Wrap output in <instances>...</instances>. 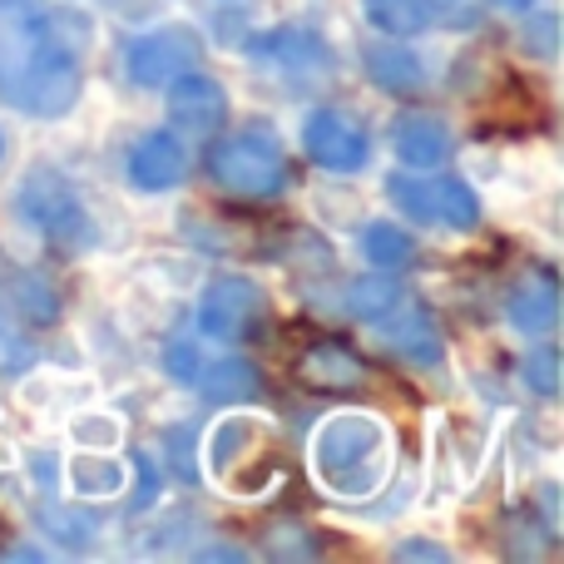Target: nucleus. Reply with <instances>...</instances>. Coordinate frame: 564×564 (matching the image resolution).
Instances as JSON below:
<instances>
[{
    "label": "nucleus",
    "mask_w": 564,
    "mask_h": 564,
    "mask_svg": "<svg viewBox=\"0 0 564 564\" xmlns=\"http://www.w3.org/2000/svg\"><path fill=\"white\" fill-rule=\"evenodd\" d=\"M194 387L208 401H253L263 391V381H258V367H248V361H214V367L194 371Z\"/></svg>",
    "instance_id": "obj_20"
},
{
    "label": "nucleus",
    "mask_w": 564,
    "mask_h": 564,
    "mask_svg": "<svg viewBox=\"0 0 564 564\" xmlns=\"http://www.w3.org/2000/svg\"><path fill=\"white\" fill-rule=\"evenodd\" d=\"M506 317H510V327H516L520 337H545V332L555 327V317H560L555 278H550V273H525L516 288H510Z\"/></svg>",
    "instance_id": "obj_13"
},
{
    "label": "nucleus",
    "mask_w": 564,
    "mask_h": 564,
    "mask_svg": "<svg viewBox=\"0 0 564 564\" xmlns=\"http://www.w3.org/2000/svg\"><path fill=\"white\" fill-rule=\"evenodd\" d=\"M204 59V40L194 35L188 25H164V30H149V35L129 40L124 45V69L134 85H149V89H164L174 85L178 75Z\"/></svg>",
    "instance_id": "obj_7"
},
{
    "label": "nucleus",
    "mask_w": 564,
    "mask_h": 564,
    "mask_svg": "<svg viewBox=\"0 0 564 564\" xmlns=\"http://www.w3.org/2000/svg\"><path fill=\"white\" fill-rule=\"evenodd\" d=\"M312 476L337 500H371L391 476V431L377 411H332L312 431Z\"/></svg>",
    "instance_id": "obj_2"
},
{
    "label": "nucleus",
    "mask_w": 564,
    "mask_h": 564,
    "mask_svg": "<svg viewBox=\"0 0 564 564\" xmlns=\"http://www.w3.org/2000/svg\"><path fill=\"white\" fill-rule=\"evenodd\" d=\"M341 302H347L351 317H361V322H381V317H391V312H397L401 288H397L391 278H357V282H347Z\"/></svg>",
    "instance_id": "obj_21"
},
{
    "label": "nucleus",
    "mask_w": 564,
    "mask_h": 564,
    "mask_svg": "<svg viewBox=\"0 0 564 564\" xmlns=\"http://www.w3.org/2000/svg\"><path fill=\"white\" fill-rule=\"evenodd\" d=\"M6 307L15 312V317H25V322H55V317H59L55 292H50L40 278H30V273L15 278V288H10V302H6Z\"/></svg>",
    "instance_id": "obj_23"
},
{
    "label": "nucleus",
    "mask_w": 564,
    "mask_h": 564,
    "mask_svg": "<svg viewBox=\"0 0 564 564\" xmlns=\"http://www.w3.org/2000/svg\"><path fill=\"white\" fill-rule=\"evenodd\" d=\"M391 149H397V159L406 169H436L451 159V134L431 115H401L391 124Z\"/></svg>",
    "instance_id": "obj_14"
},
{
    "label": "nucleus",
    "mask_w": 564,
    "mask_h": 564,
    "mask_svg": "<svg viewBox=\"0 0 564 564\" xmlns=\"http://www.w3.org/2000/svg\"><path fill=\"white\" fill-rule=\"evenodd\" d=\"M208 178L218 188L238 198H273L288 188V159L273 144V134L253 129V134H234V139H218L208 149Z\"/></svg>",
    "instance_id": "obj_5"
},
{
    "label": "nucleus",
    "mask_w": 564,
    "mask_h": 564,
    "mask_svg": "<svg viewBox=\"0 0 564 564\" xmlns=\"http://www.w3.org/2000/svg\"><path fill=\"white\" fill-rule=\"evenodd\" d=\"M85 89V25L40 0H0V95L35 119H65Z\"/></svg>",
    "instance_id": "obj_1"
},
{
    "label": "nucleus",
    "mask_w": 564,
    "mask_h": 564,
    "mask_svg": "<svg viewBox=\"0 0 564 564\" xmlns=\"http://www.w3.org/2000/svg\"><path fill=\"white\" fill-rule=\"evenodd\" d=\"M302 149H307V159L317 169H327V174H357L371 159L367 129L351 115H341V109H317V115H307V124H302Z\"/></svg>",
    "instance_id": "obj_9"
},
{
    "label": "nucleus",
    "mask_w": 564,
    "mask_h": 564,
    "mask_svg": "<svg viewBox=\"0 0 564 564\" xmlns=\"http://www.w3.org/2000/svg\"><path fill=\"white\" fill-rule=\"evenodd\" d=\"M367 75L391 95H416L426 85V69L406 45H367Z\"/></svg>",
    "instance_id": "obj_16"
},
{
    "label": "nucleus",
    "mask_w": 564,
    "mask_h": 564,
    "mask_svg": "<svg viewBox=\"0 0 564 564\" xmlns=\"http://www.w3.org/2000/svg\"><path fill=\"white\" fill-rule=\"evenodd\" d=\"M397 560H446V550H436V545H421V540H411V545H397Z\"/></svg>",
    "instance_id": "obj_28"
},
{
    "label": "nucleus",
    "mask_w": 564,
    "mask_h": 564,
    "mask_svg": "<svg viewBox=\"0 0 564 564\" xmlns=\"http://www.w3.org/2000/svg\"><path fill=\"white\" fill-rule=\"evenodd\" d=\"M361 15H367L381 35H397V40L421 35V30L436 25L431 0H361Z\"/></svg>",
    "instance_id": "obj_17"
},
{
    "label": "nucleus",
    "mask_w": 564,
    "mask_h": 564,
    "mask_svg": "<svg viewBox=\"0 0 564 564\" xmlns=\"http://www.w3.org/2000/svg\"><path fill=\"white\" fill-rule=\"evenodd\" d=\"M69 436H75L85 451H109V446L119 441V421L105 416V411H95V416L85 411V416L69 421Z\"/></svg>",
    "instance_id": "obj_25"
},
{
    "label": "nucleus",
    "mask_w": 564,
    "mask_h": 564,
    "mask_svg": "<svg viewBox=\"0 0 564 564\" xmlns=\"http://www.w3.org/2000/svg\"><path fill=\"white\" fill-rule=\"evenodd\" d=\"M387 198L397 204V214H406L411 224H431V228H451L466 234L480 224V198L466 178H406L391 174L387 178Z\"/></svg>",
    "instance_id": "obj_6"
},
{
    "label": "nucleus",
    "mask_w": 564,
    "mask_h": 564,
    "mask_svg": "<svg viewBox=\"0 0 564 564\" xmlns=\"http://www.w3.org/2000/svg\"><path fill=\"white\" fill-rule=\"evenodd\" d=\"M208 476L228 490L234 500H263L282 486V436L263 416H224L204 441Z\"/></svg>",
    "instance_id": "obj_3"
},
{
    "label": "nucleus",
    "mask_w": 564,
    "mask_h": 564,
    "mask_svg": "<svg viewBox=\"0 0 564 564\" xmlns=\"http://www.w3.org/2000/svg\"><path fill=\"white\" fill-rule=\"evenodd\" d=\"M15 214L20 224L30 228L35 238H45L50 248L59 253H85L95 243V224H89V208L79 204V194L69 188L65 174L55 169H30L15 188Z\"/></svg>",
    "instance_id": "obj_4"
},
{
    "label": "nucleus",
    "mask_w": 564,
    "mask_h": 564,
    "mask_svg": "<svg viewBox=\"0 0 564 564\" xmlns=\"http://www.w3.org/2000/svg\"><path fill=\"white\" fill-rule=\"evenodd\" d=\"M0 154H6V139H0Z\"/></svg>",
    "instance_id": "obj_30"
},
{
    "label": "nucleus",
    "mask_w": 564,
    "mask_h": 564,
    "mask_svg": "<svg viewBox=\"0 0 564 564\" xmlns=\"http://www.w3.org/2000/svg\"><path fill=\"white\" fill-rule=\"evenodd\" d=\"M188 441H194V431H178V436H174V466H178V476L194 480V456H188Z\"/></svg>",
    "instance_id": "obj_26"
},
{
    "label": "nucleus",
    "mask_w": 564,
    "mask_h": 564,
    "mask_svg": "<svg viewBox=\"0 0 564 564\" xmlns=\"http://www.w3.org/2000/svg\"><path fill=\"white\" fill-rule=\"evenodd\" d=\"M397 327H387V347L391 351H401L406 361H441V337H436V327L426 322V312H416V307H406V302H397Z\"/></svg>",
    "instance_id": "obj_18"
},
{
    "label": "nucleus",
    "mask_w": 564,
    "mask_h": 564,
    "mask_svg": "<svg viewBox=\"0 0 564 564\" xmlns=\"http://www.w3.org/2000/svg\"><path fill=\"white\" fill-rule=\"evenodd\" d=\"M164 89H169V119H174L178 129H188V134L208 139L228 119V95L218 79L188 69V75H178L174 85H164Z\"/></svg>",
    "instance_id": "obj_11"
},
{
    "label": "nucleus",
    "mask_w": 564,
    "mask_h": 564,
    "mask_svg": "<svg viewBox=\"0 0 564 564\" xmlns=\"http://www.w3.org/2000/svg\"><path fill=\"white\" fill-rule=\"evenodd\" d=\"M302 381H312V387H357L367 371H361V361L351 357L347 347H337V341H317V347L302 357Z\"/></svg>",
    "instance_id": "obj_19"
},
{
    "label": "nucleus",
    "mask_w": 564,
    "mask_h": 564,
    "mask_svg": "<svg viewBox=\"0 0 564 564\" xmlns=\"http://www.w3.org/2000/svg\"><path fill=\"white\" fill-rule=\"evenodd\" d=\"M164 367H174L178 377H188V381H194V347H188V341H178V347H174V357H164Z\"/></svg>",
    "instance_id": "obj_27"
},
{
    "label": "nucleus",
    "mask_w": 564,
    "mask_h": 564,
    "mask_svg": "<svg viewBox=\"0 0 564 564\" xmlns=\"http://www.w3.org/2000/svg\"><path fill=\"white\" fill-rule=\"evenodd\" d=\"M268 302H263V288L248 278H214L204 292H198V307H194V322L208 341H243L248 332L263 322Z\"/></svg>",
    "instance_id": "obj_8"
},
{
    "label": "nucleus",
    "mask_w": 564,
    "mask_h": 564,
    "mask_svg": "<svg viewBox=\"0 0 564 564\" xmlns=\"http://www.w3.org/2000/svg\"><path fill=\"white\" fill-rule=\"evenodd\" d=\"M65 486L75 500H115L129 486V470L109 451H79L65 470Z\"/></svg>",
    "instance_id": "obj_15"
},
{
    "label": "nucleus",
    "mask_w": 564,
    "mask_h": 564,
    "mask_svg": "<svg viewBox=\"0 0 564 564\" xmlns=\"http://www.w3.org/2000/svg\"><path fill=\"white\" fill-rule=\"evenodd\" d=\"M184 174H188V154H184V144H178L169 129L139 139V149L129 154V178H134V188H144V194L178 188L184 184Z\"/></svg>",
    "instance_id": "obj_12"
},
{
    "label": "nucleus",
    "mask_w": 564,
    "mask_h": 564,
    "mask_svg": "<svg viewBox=\"0 0 564 564\" xmlns=\"http://www.w3.org/2000/svg\"><path fill=\"white\" fill-rule=\"evenodd\" d=\"M361 253H367V263H377V268H406L411 253H416V243H411L397 224H371L367 234H361Z\"/></svg>",
    "instance_id": "obj_22"
},
{
    "label": "nucleus",
    "mask_w": 564,
    "mask_h": 564,
    "mask_svg": "<svg viewBox=\"0 0 564 564\" xmlns=\"http://www.w3.org/2000/svg\"><path fill=\"white\" fill-rule=\"evenodd\" d=\"M525 381H530V391H540V397H555L560 391V351L550 347V341H540V347L525 357Z\"/></svg>",
    "instance_id": "obj_24"
},
{
    "label": "nucleus",
    "mask_w": 564,
    "mask_h": 564,
    "mask_svg": "<svg viewBox=\"0 0 564 564\" xmlns=\"http://www.w3.org/2000/svg\"><path fill=\"white\" fill-rule=\"evenodd\" d=\"M263 65H273L278 75H292V79H312V75H327L332 69V45L307 25H282L273 35H258L253 45Z\"/></svg>",
    "instance_id": "obj_10"
},
{
    "label": "nucleus",
    "mask_w": 564,
    "mask_h": 564,
    "mask_svg": "<svg viewBox=\"0 0 564 564\" xmlns=\"http://www.w3.org/2000/svg\"><path fill=\"white\" fill-rule=\"evenodd\" d=\"M496 6H506V10H530L535 0H496Z\"/></svg>",
    "instance_id": "obj_29"
}]
</instances>
